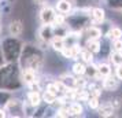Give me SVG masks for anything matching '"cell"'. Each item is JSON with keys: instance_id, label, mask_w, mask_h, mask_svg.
Returning a JSON list of instances; mask_svg holds the SVG:
<instances>
[{"instance_id": "1", "label": "cell", "mask_w": 122, "mask_h": 118, "mask_svg": "<svg viewBox=\"0 0 122 118\" xmlns=\"http://www.w3.org/2000/svg\"><path fill=\"white\" fill-rule=\"evenodd\" d=\"M44 51L36 44H23L21 55L18 59L19 69H32L40 72L44 66Z\"/></svg>"}, {"instance_id": "2", "label": "cell", "mask_w": 122, "mask_h": 118, "mask_svg": "<svg viewBox=\"0 0 122 118\" xmlns=\"http://www.w3.org/2000/svg\"><path fill=\"white\" fill-rule=\"evenodd\" d=\"M21 70L18 63H4L0 66V89L8 91H17L22 87L21 81Z\"/></svg>"}, {"instance_id": "3", "label": "cell", "mask_w": 122, "mask_h": 118, "mask_svg": "<svg viewBox=\"0 0 122 118\" xmlns=\"http://www.w3.org/2000/svg\"><path fill=\"white\" fill-rule=\"evenodd\" d=\"M23 43L18 37L14 36H7L1 40L0 43V48H1V54L4 58L6 63H18L21 51H22Z\"/></svg>"}, {"instance_id": "4", "label": "cell", "mask_w": 122, "mask_h": 118, "mask_svg": "<svg viewBox=\"0 0 122 118\" xmlns=\"http://www.w3.org/2000/svg\"><path fill=\"white\" fill-rule=\"evenodd\" d=\"M55 15H56V10L47 3L40 10L39 18H40V21H41V23H51L52 25L54 23V19H55Z\"/></svg>"}, {"instance_id": "5", "label": "cell", "mask_w": 122, "mask_h": 118, "mask_svg": "<svg viewBox=\"0 0 122 118\" xmlns=\"http://www.w3.org/2000/svg\"><path fill=\"white\" fill-rule=\"evenodd\" d=\"M89 17L92 25H103L106 22V10L102 7H92Z\"/></svg>"}, {"instance_id": "6", "label": "cell", "mask_w": 122, "mask_h": 118, "mask_svg": "<svg viewBox=\"0 0 122 118\" xmlns=\"http://www.w3.org/2000/svg\"><path fill=\"white\" fill-rule=\"evenodd\" d=\"M37 34H39V40H43V41L50 44L51 39L54 37V26L51 23H43L40 26Z\"/></svg>"}, {"instance_id": "7", "label": "cell", "mask_w": 122, "mask_h": 118, "mask_svg": "<svg viewBox=\"0 0 122 118\" xmlns=\"http://www.w3.org/2000/svg\"><path fill=\"white\" fill-rule=\"evenodd\" d=\"M21 81H22V84H25L28 87L29 84H32V82H36V81H40L39 77H37V72H34L32 69H21Z\"/></svg>"}, {"instance_id": "8", "label": "cell", "mask_w": 122, "mask_h": 118, "mask_svg": "<svg viewBox=\"0 0 122 118\" xmlns=\"http://www.w3.org/2000/svg\"><path fill=\"white\" fill-rule=\"evenodd\" d=\"M102 88H103V91H107V92H115L119 88V81L117 80V77H112V76L103 77L102 78Z\"/></svg>"}, {"instance_id": "9", "label": "cell", "mask_w": 122, "mask_h": 118, "mask_svg": "<svg viewBox=\"0 0 122 118\" xmlns=\"http://www.w3.org/2000/svg\"><path fill=\"white\" fill-rule=\"evenodd\" d=\"M82 33H85L86 39H93V40H100L104 37L103 30L99 28V25H89L82 30Z\"/></svg>"}, {"instance_id": "10", "label": "cell", "mask_w": 122, "mask_h": 118, "mask_svg": "<svg viewBox=\"0 0 122 118\" xmlns=\"http://www.w3.org/2000/svg\"><path fill=\"white\" fill-rule=\"evenodd\" d=\"M55 10H56V12H59V14L69 15V14L74 10V4H73L71 0H56Z\"/></svg>"}, {"instance_id": "11", "label": "cell", "mask_w": 122, "mask_h": 118, "mask_svg": "<svg viewBox=\"0 0 122 118\" xmlns=\"http://www.w3.org/2000/svg\"><path fill=\"white\" fill-rule=\"evenodd\" d=\"M84 77H86L88 80H92V81H96V82L102 81V77H100L99 73H97V65H96L95 62L88 63V65H86Z\"/></svg>"}, {"instance_id": "12", "label": "cell", "mask_w": 122, "mask_h": 118, "mask_svg": "<svg viewBox=\"0 0 122 118\" xmlns=\"http://www.w3.org/2000/svg\"><path fill=\"white\" fill-rule=\"evenodd\" d=\"M23 23L21 19H14L10 22L8 25V34L10 36H14V37H19L21 34L23 33Z\"/></svg>"}, {"instance_id": "13", "label": "cell", "mask_w": 122, "mask_h": 118, "mask_svg": "<svg viewBox=\"0 0 122 118\" xmlns=\"http://www.w3.org/2000/svg\"><path fill=\"white\" fill-rule=\"evenodd\" d=\"M26 102H28L30 106L33 107H40L41 103H43V97H41V93L39 91H29L26 93Z\"/></svg>"}, {"instance_id": "14", "label": "cell", "mask_w": 122, "mask_h": 118, "mask_svg": "<svg viewBox=\"0 0 122 118\" xmlns=\"http://www.w3.org/2000/svg\"><path fill=\"white\" fill-rule=\"evenodd\" d=\"M96 111L99 113V115L100 117H104V118H107V117H112L114 114H115V110L112 108V106H111V103H110V100L108 102H100V106H99V108L96 110Z\"/></svg>"}, {"instance_id": "15", "label": "cell", "mask_w": 122, "mask_h": 118, "mask_svg": "<svg viewBox=\"0 0 122 118\" xmlns=\"http://www.w3.org/2000/svg\"><path fill=\"white\" fill-rule=\"evenodd\" d=\"M100 47H102V39L100 40H93V39H86L84 48L89 50L93 55H97L100 52Z\"/></svg>"}, {"instance_id": "16", "label": "cell", "mask_w": 122, "mask_h": 118, "mask_svg": "<svg viewBox=\"0 0 122 118\" xmlns=\"http://www.w3.org/2000/svg\"><path fill=\"white\" fill-rule=\"evenodd\" d=\"M69 110H70V115H74V117L84 115V104L80 100H71Z\"/></svg>"}, {"instance_id": "17", "label": "cell", "mask_w": 122, "mask_h": 118, "mask_svg": "<svg viewBox=\"0 0 122 118\" xmlns=\"http://www.w3.org/2000/svg\"><path fill=\"white\" fill-rule=\"evenodd\" d=\"M96 65H97V73L102 78L112 74V65L110 62H100L96 63Z\"/></svg>"}, {"instance_id": "18", "label": "cell", "mask_w": 122, "mask_h": 118, "mask_svg": "<svg viewBox=\"0 0 122 118\" xmlns=\"http://www.w3.org/2000/svg\"><path fill=\"white\" fill-rule=\"evenodd\" d=\"M104 37L107 40H110V41L117 40V39H122V28H119V26H111L108 29V32L104 33Z\"/></svg>"}, {"instance_id": "19", "label": "cell", "mask_w": 122, "mask_h": 118, "mask_svg": "<svg viewBox=\"0 0 122 118\" xmlns=\"http://www.w3.org/2000/svg\"><path fill=\"white\" fill-rule=\"evenodd\" d=\"M50 47L55 51V52H61V51L66 47V44H65V39H63V37L54 36V37L51 39V41H50Z\"/></svg>"}, {"instance_id": "20", "label": "cell", "mask_w": 122, "mask_h": 118, "mask_svg": "<svg viewBox=\"0 0 122 118\" xmlns=\"http://www.w3.org/2000/svg\"><path fill=\"white\" fill-rule=\"evenodd\" d=\"M78 58H80V61H81V62H84L85 65L95 62V55L89 50L84 48V47L81 48V51H80V55H78Z\"/></svg>"}, {"instance_id": "21", "label": "cell", "mask_w": 122, "mask_h": 118, "mask_svg": "<svg viewBox=\"0 0 122 118\" xmlns=\"http://www.w3.org/2000/svg\"><path fill=\"white\" fill-rule=\"evenodd\" d=\"M85 67L86 65L81 61H76V63L71 66V73L76 76V77H80V76H84L85 74Z\"/></svg>"}, {"instance_id": "22", "label": "cell", "mask_w": 122, "mask_h": 118, "mask_svg": "<svg viewBox=\"0 0 122 118\" xmlns=\"http://www.w3.org/2000/svg\"><path fill=\"white\" fill-rule=\"evenodd\" d=\"M108 61H110V63L114 67L118 66V65H122V52L110 51V54H108Z\"/></svg>"}, {"instance_id": "23", "label": "cell", "mask_w": 122, "mask_h": 118, "mask_svg": "<svg viewBox=\"0 0 122 118\" xmlns=\"http://www.w3.org/2000/svg\"><path fill=\"white\" fill-rule=\"evenodd\" d=\"M56 96H58V95H55V93H52V92H50V91L45 89L44 93L41 95V97H43V102H44L45 104L52 106V104L55 103V100H56Z\"/></svg>"}, {"instance_id": "24", "label": "cell", "mask_w": 122, "mask_h": 118, "mask_svg": "<svg viewBox=\"0 0 122 118\" xmlns=\"http://www.w3.org/2000/svg\"><path fill=\"white\" fill-rule=\"evenodd\" d=\"M104 3L110 10L114 11H119L122 8V0H104Z\"/></svg>"}, {"instance_id": "25", "label": "cell", "mask_w": 122, "mask_h": 118, "mask_svg": "<svg viewBox=\"0 0 122 118\" xmlns=\"http://www.w3.org/2000/svg\"><path fill=\"white\" fill-rule=\"evenodd\" d=\"M86 104L91 110H97L100 106V99L99 97H93V96H89V99L86 100Z\"/></svg>"}, {"instance_id": "26", "label": "cell", "mask_w": 122, "mask_h": 118, "mask_svg": "<svg viewBox=\"0 0 122 118\" xmlns=\"http://www.w3.org/2000/svg\"><path fill=\"white\" fill-rule=\"evenodd\" d=\"M110 48H111V51L122 52V39H117V40L110 41Z\"/></svg>"}, {"instance_id": "27", "label": "cell", "mask_w": 122, "mask_h": 118, "mask_svg": "<svg viewBox=\"0 0 122 118\" xmlns=\"http://www.w3.org/2000/svg\"><path fill=\"white\" fill-rule=\"evenodd\" d=\"M55 117H70V110L66 106H59L56 110Z\"/></svg>"}, {"instance_id": "28", "label": "cell", "mask_w": 122, "mask_h": 118, "mask_svg": "<svg viewBox=\"0 0 122 118\" xmlns=\"http://www.w3.org/2000/svg\"><path fill=\"white\" fill-rule=\"evenodd\" d=\"M11 97V93L8 91H4V89H0V106H4L8 99Z\"/></svg>"}, {"instance_id": "29", "label": "cell", "mask_w": 122, "mask_h": 118, "mask_svg": "<svg viewBox=\"0 0 122 118\" xmlns=\"http://www.w3.org/2000/svg\"><path fill=\"white\" fill-rule=\"evenodd\" d=\"M89 95L93 96V97H102V95H103V88L102 87H92L91 89H89Z\"/></svg>"}, {"instance_id": "30", "label": "cell", "mask_w": 122, "mask_h": 118, "mask_svg": "<svg viewBox=\"0 0 122 118\" xmlns=\"http://www.w3.org/2000/svg\"><path fill=\"white\" fill-rule=\"evenodd\" d=\"M110 103H111V106H112V108L115 111H118L122 107V97H112L110 100Z\"/></svg>"}, {"instance_id": "31", "label": "cell", "mask_w": 122, "mask_h": 118, "mask_svg": "<svg viewBox=\"0 0 122 118\" xmlns=\"http://www.w3.org/2000/svg\"><path fill=\"white\" fill-rule=\"evenodd\" d=\"M115 77L119 82H122V65L115 66Z\"/></svg>"}, {"instance_id": "32", "label": "cell", "mask_w": 122, "mask_h": 118, "mask_svg": "<svg viewBox=\"0 0 122 118\" xmlns=\"http://www.w3.org/2000/svg\"><path fill=\"white\" fill-rule=\"evenodd\" d=\"M33 3L37 4V6H44V4L48 3V0H33Z\"/></svg>"}, {"instance_id": "33", "label": "cell", "mask_w": 122, "mask_h": 118, "mask_svg": "<svg viewBox=\"0 0 122 118\" xmlns=\"http://www.w3.org/2000/svg\"><path fill=\"white\" fill-rule=\"evenodd\" d=\"M3 117H7V111H6V108L0 107V118H3Z\"/></svg>"}, {"instance_id": "34", "label": "cell", "mask_w": 122, "mask_h": 118, "mask_svg": "<svg viewBox=\"0 0 122 118\" xmlns=\"http://www.w3.org/2000/svg\"><path fill=\"white\" fill-rule=\"evenodd\" d=\"M4 58H3V54H1V48H0V66H1V65H4Z\"/></svg>"}, {"instance_id": "35", "label": "cell", "mask_w": 122, "mask_h": 118, "mask_svg": "<svg viewBox=\"0 0 122 118\" xmlns=\"http://www.w3.org/2000/svg\"><path fill=\"white\" fill-rule=\"evenodd\" d=\"M119 14H121V15H122V8H121V10H119Z\"/></svg>"}, {"instance_id": "36", "label": "cell", "mask_w": 122, "mask_h": 118, "mask_svg": "<svg viewBox=\"0 0 122 118\" xmlns=\"http://www.w3.org/2000/svg\"><path fill=\"white\" fill-rule=\"evenodd\" d=\"M0 29H1V28H0Z\"/></svg>"}]
</instances>
